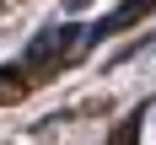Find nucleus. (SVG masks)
I'll return each instance as SVG.
<instances>
[{"mask_svg":"<svg viewBox=\"0 0 156 145\" xmlns=\"http://www.w3.org/2000/svg\"><path fill=\"white\" fill-rule=\"evenodd\" d=\"M81 5H86V0H65V11H81Z\"/></svg>","mask_w":156,"mask_h":145,"instance_id":"nucleus-2","label":"nucleus"},{"mask_svg":"<svg viewBox=\"0 0 156 145\" xmlns=\"http://www.w3.org/2000/svg\"><path fill=\"white\" fill-rule=\"evenodd\" d=\"M70 48H76V27H48L43 38L32 43V54H27V64H43V59H54V54L65 59Z\"/></svg>","mask_w":156,"mask_h":145,"instance_id":"nucleus-1","label":"nucleus"}]
</instances>
